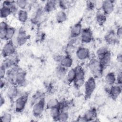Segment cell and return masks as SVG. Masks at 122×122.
<instances>
[{"label":"cell","instance_id":"obj_39","mask_svg":"<svg viewBox=\"0 0 122 122\" xmlns=\"http://www.w3.org/2000/svg\"><path fill=\"white\" fill-rule=\"evenodd\" d=\"M45 38V34L41 31L37 33L36 37V40L38 42L42 41Z\"/></svg>","mask_w":122,"mask_h":122},{"label":"cell","instance_id":"obj_8","mask_svg":"<svg viewBox=\"0 0 122 122\" xmlns=\"http://www.w3.org/2000/svg\"><path fill=\"white\" fill-rule=\"evenodd\" d=\"M109 87L106 90V92L111 99L113 100H116L121 94L122 91V85L114 84Z\"/></svg>","mask_w":122,"mask_h":122},{"label":"cell","instance_id":"obj_43","mask_svg":"<svg viewBox=\"0 0 122 122\" xmlns=\"http://www.w3.org/2000/svg\"><path fill=\"white\" fill-rule=\"evenodd\" d=\"M115 34L118 39H121L122 36V29L121 26H119L117 28L116 31H115Z\"/></svg>","mask_w":122,"mask_h":122},{"label":"cell","instance_id":"obj_11","mask_svg":"<svg viewBox=\"0 0 122 122\" xmlns=\"http://www.w3.org/2000/svg\"><path fill=\"white\" fill-rule=\"evenodd\" d=\"M29 38L30 36L27 34L26 30L23 28H20L16 36V43L19 46H22L27 41Z\"/></svg>","mask_w":122,"mask_h":122},{"label":"cell","instance_id":"obj_45","mask_svg":"<svg viewBox=\"0 0 122 122\" xmlns=\"http://www.w3.org/2000/svg\"><path fill=\"white\" fill-rule=\"evenodd\" d=\"M8 83L6 82V81L5 80V79H0V89H2L3 88H4L7 85Z\"/></svg>","mask_w":122,"mask_h":122},{"label":"cell","instance_id":"obj_2","mask_svg":"<svg viewBox=\"0 0 122 122\" xmlns=\"http://www.w3.org/2000/svg\"><path fill=\"white\" fill-rule=\"evenodd\" d=\"M76 72V78L73 84L77 89L81 88L85 83V72L84 69L81 65H77L75 68Z\"/></svg>","mask_w":122,"mask_h":122},{"label":"cell","instance_id":"obj_14","mask_svg":"<svg viewBox=\"0 0 122 122\" xmlns=\"http://www.w3.org/2000/svg\"><path fill=\"white\" fill-rule=\"evenodd\" d=\"M114 9V1L113 0H103L101 10L106 15L111 14Z\"/></svg>","mask_w":122,"mask_h":122},{"label":"cell","instance_id":"obj_18","mask_svg":"<svg viewBox=\"0 0 122 122\" xmlns=\"http://www.w3.org/2000/svg\"><path fill=\"white\" fill-rule=\"evenodd\" d=\"M72 64L73 59L70 55L69 54L64 55L59 63L60 65L68 69L71 67Z\"/></svg>","mask_w":122,"mask_h":122},{"label":"cell","instance_id":"obj_38","mask_svg":"<svg viewBox=\"0 0 122 122\" xmlns=\"http://www.w3.org/2000/svg\"><path fill=\"white\" fill-rule=\"evenodd\" d=\"M108 50H109L105 46L101 47L99 48L96 51L97 58L99 59V58H100L102 55H103Z\"/></svg>","mask_w":122,"mask_h":122},{"label":"cell","instance_id":"obj_31","mask_svg":"<svg viewBox=\"0 0 122 122\" xmlns=\"http://www.w3.org/2000/svg\"><path fill=\"white\" fill-rule=\"evenodd\" d=\"M9 27L8 23L5 21H2L0 22V39L1 40H4V37L5 35L6 31L8 29V28Z\"/></svg>","mask_w":122,"mask_h":122},{"label":"cell","instance_id":"obj_9","mask_svg":"<svg viewBox=\"0 0 122 122\" xmlns=\"http://www.w3.org/2000/svg\"><path fill=\"white\" fill-rule=\"evenodd\" d=\"M81 41L83 43H89L93 39V33L92 30L90 28H85L82 29L80 35Z\"/></svg>","mask_w":122,"mask_h":122},{"label":"cell","instance_id":"obj_35","mask_svg":"<svg viewBox=\"0 0 122 122\" xmlns=\"http://www.w3.org/2000/svg\"><path fill=\"white\" fill-rule=\"evenodd\" d=\"M44 97H45V96L42 92H37L32 97L31 102H32V105Z\"/></svg>","mask_w":122,"mask_h":122},{"label":"cell","instance_id":"obj_15","mask_svg":"<svg viewBox=\"0 0 122 122\" xmlns=\"http://www.w3.org/2000/svg\"><path fill=\"white\" fill-rule=\"evenodd\" d=\"M76 55L79 60L84 61L90 57V51L88 48L81 46L77 49L76 51Z\"/></svg>","mask_w":122,"mask_h":122},{"label":"cell","instance_id":"obj_28","mask_svg":"<svg viewBox=\"0 0 122 122\" xmlns=\"http://www.w3.org/2000/svg\"><path fill=\"white\" fill-rule=\"evenodd\" d=\"M60 101L55 98H51L49 99L47 102H46V109L50 110L55 107L59 106Z\"/></svg>","mask_w":122,"mask_h":122},{"label":"cell","instance_id":"obj_25","mask_svg":"<svg viewBox=\"0 0 122 122\" xmlns=\"http://www.w3.org/2000/svg\"><path fill=\"white\" fill-rule=\"evenodd\" d=\"M68 71V69L59 65L55 68V74L57 77L61 79L66 76Z\"/></svg>","mask_w":122,"mask_h":122},{"label":"cell","instance_id":"obj_22","mask_svg":"<svg viewBox=\"0 0 122 122\" xmlns=\"http://www.w3.org/2000/svg\"><path fill=\"white\" fill-rule=\"evenodd\" d=\"M96 20L98 24L102 26L107 20V16L102 11V10H98L96 14Z\"/></svg>","mask_w":122,"mask_h":122},{"label":"cell","instance_id":"obj_7","mask_svg":"<svg viewBox=\"0 0 122 122\" xmlns=\"http://www.w3.org/2000/svg\"><path fill=\"white\" fill-rule=\"evenodd\" d=\"M20 70L18 66H14L7 71L6 75L4 79L10 85H15V77L17 73Z\"/></svg>","mask_w":122,"mask_h":122},{"label":"cell","instance_id":"obj_17","mask_svg":"<svg viewBox=\"0 0 122 122\" xmlns=\"http://www.w3.org/2000/svg\"><path fill=\"white\" fill-rule=\"evenodd\" d=\"M97 59L99 61L103 69H105L106 67L109 66L111 63L112 60V54L110 51L108 50L100 58Z\"/></svg>","mask_w":122,"mask_h":122},{"label":"cell","instance_id":"obj_46","mask_svg":"<svg viewBox=\"0 0 122 122\" xmlns=\"http://www.w3.org/2000/svg\"><path fill=\"white\" fill-rule=\"evenodd\" d=\"M5 103V99L4 96L1 94L0 97V106L2 107L3 105H4Z\"/></svg>","mask_w":122,"mask_h":122},{"label":"cell","instance_id":"obj_6","mask_svg":"<svg viewBox=\"0 0 122 122\" xmlns=\"http://www.w3.org/2000/svg\"><path fill=\"white\" fill-rule=\"evenodd\" d=\"M16 48L12 40L7 41L4 44L1 51V54L4 58L8 57L16 53Z\"/></svg>","mask_w":122,"mask_h":122},{"label":"cell","instance_id":"obj_16","mask_svg":"<svg viewBox=\"0 0 122 122\" xmlns=\"http://www.w3.org/2000/svg\"><path fill=\"white\" fill-rule=\"evenodd\" d=\"M82 24L81 21H79L74 24L71 28L70 37L71 39H75L80 36L82 31Z\"/></svg>","mask_w":122,"mask_h":122},{"label":"cell","instance_id":"obj_29","mask_svg":"<svg viewBox=\"0 0 122 122\" xmlns=\"http://www.w3.org/2000/svg\"><path fill=\"white\" fill-rule=\"evenodd\" d=\"M67 19L66 13L63 10L59 11L56 15V20L58 23H62L65 22Z\"/></svg>","mask_w":122,"mask_h":122},{"label":"cell","instance_id":"obj_13","mask_svg":"<svg viewBox=\"0 0 122 122\" xmlns=\"http://www.w3.org/2000/svg\"><path fill=\"white\" fill-rule=\"evenodd\" d=\"M84 122H91L94 121L97 117V112L96 108L92 107L85 112L81 117Z\"/></svg>","mask_w":122,"mask_h":122},{"label":"cell","instance_id":"obj_32","mask_svg":"<svg viewBox=\"0 0 122 122\" xmlns=\"http://www.w3.org/2000/svg\"><path fill=\"white\" fill-rule=\"evenodd\" d=\"M106 101L105 98L102 95H97L94 98V103L97 106H102L105 103Z\"/></svg>","mask_w":122,"mask_h":122},{"label":"cell","instance_id":"obj_33","mask_svg":"<svg viewBox=\"0 0 122 122\" xmlns=\"http://www.w3.org/2000/svg\"><path fill=\"white\" fill-rule=\"evenodd\" d=\"M72 3V1L69 0H60L58 1V5L63 10L69 8Z\"/></svg>","mask_w":122,"mask_h":122},{"label":"cell","instance_id":"obj_12","mask_svg":"<svg viewBox=\"0 0 122 122\" xmlns=\"http://www.w3.org/2000/svg\"><path fill=\"white\" fill-rule=\"evenodd\" d=\"M27 73L25 71L20 69L17 73L15 80V85L18 87L24 86L27 82Z\"/></svg>","mask_w":122,"mask_h":122},{"label":"cell","instance_id":"obj_27","mask_svg":"<svg viewBox=\"0 0 122 122\" xmlns=\"http://www.w3.org/2000/svg\"><path fill=\"white\" fill-rule=\"evenodd\" d=\"M15 32L16 29L14 27L9 26L6 31L4 41H8L12 40V39L13 38L15 34Z\"/></svg>","mask_w":122,"mask_h":122},{"label":"cell","instance_id":"obj_44","mask_svg":"<svg viewBox=\"0 0 122 122\" xmlns=\"http://www.w3.org/2000/svg\"><path fill=\"white\" fill-rule=\"evenodd\" d=\"M63 55H59V54H57V55H55L54 56V60L55 61L58 62L59 63L60 62L61 60L62 59V57H63Z\"/></svg>","mask_w":122,"mask_h":122},{"label":"cell","instance_id":"obj_4","mask_svg":"<svg viewBox=\"0 0 122 122\" xmlns=\"http://www.w3.org/2000/svg\"><path fill=\"white\" fill-rule=\"evenodd\" d=\"M29 99V94L27 92L20 94L15 100V110L17 112H21L24 111Z\"/></svg>","mask_w":122,"mask_h":122},{"label":"cell","instance_id":"obj_23","mask_svg":"<svg viewBox=\"0 0 122 122\" xmlns=\"http://www.w3.org/2000/svg\"><path fill=\"white\" fill-rule=\"evenodd\" d=\"M76 78V72L74 68L70 69L68 71L66 75V79L68 84L73 83Z\"/></svg>","mask_w":122,"mask_h":122},{"label":"cell","instance_id":"obj_21","mask_svg":"<svg viewBox=\"0 0 122 122\" xmlns=\"http://www.w3.org/2000/svg\"><path fill=\"white\" fill-rule=\"evenodd\" d=\"M104 80L108 86H112L116 83V75L114 72L110 71L106 74Z\"/></svg>","mask_w":122,"mask_h":122},{"label":"cell","instance_id":"obj_26","mask_svg":"<svg viewBox=\"0 0 122 122\" xmlns=\"http://www.w3.org/2000/svg\"><path fill=\"white\" fill-rule=\"evenodd\" d=\"M12 14L9 7L1 4L0 9V16L1 18L5 19Z\"/></svg>","mask_w":122,"mask_h":122},{"label":"cell","instance_id":"obj_41","mask_svg":"<svg viewBox=\"0 0 122 122\" xmlns=\"http://www.w3.org/2000/svg\"><path fill=\"white\" fill-rule=\"evenodd\" d=\"M116 82L117 84L120 85H122V74L121 71H119L116 75Z\"/></svg>","mask_w":122,"mask_h":122},{"label":"cell","instance_id":"obj_20","mask_svg":"<svg viewBox=\"0 0 122 122\" xmlns=\"http://www.w3.org/2000/svg\"><path fill=\"white\" fill-rule=\"evenodd\" d=\"M58 5V1L55 0H48L46 2L43 10L45 12L50 13L54 10Z\"/></svg>","mask_w":122,"mask_h":122},{"label":"cell","instance_id":"obj_10","mask_svg":"<svg viewBox=\"0 0 122 122\" xmlns=\"http://www.w3.org/2000/svg\"><path fill=\"white\" fill-rule=\"evenodd\" d=\"M20 94L18 88V86L16 85H10L8 86L6 91V96L11 101L16 99Z\"/></svg>","mask_w":122,"mask_h":122},{"label":"cell","instance_id":"obj_30","mask_svg":"<svg viewBox=\"0 0 122 122\" xmlns=\"http://www.w3.org/2000/svg\"><path fill=\"white\" fill-rule=\"evenodd\" d=\"M49 110H50V115L51 117V118L53 120L57 121L58 117L61 112V110L59 107V106H58L57 107H54L53 108L50 109Z\"/></svg>","mask_w":122,"mask_h":122},{"label":"cell","instance_id":"obj_36","mask_svg":"<svg viewBox=\"0 0 122 122\" xmlns=\"http://www.w3.org/2000/svg\"><path fill=\"white\" fill-rule=\"evenodd\" d=\"M16 4L19 10H26L28 3L26 0H18L16 1Z\"/></svg>","mask_w":122,"mask_h":122},{"label":"cell","instance_id":"obj_37","mask_svg":"<svg viewBox=\"0 0 122 122\" xmlns=\"http://www.w3.org/2000/svg\"><path fill=\"white\" fill-rule=\"evenodd\" d=\"M12 120V115L9 112H4L0 116V121L2 122H10Z\"/></svg>","mask_w":122,"mask_h":122},{"label":"cell","instance_id":"obj_1","mask_svg":"<svg viewBox=\"0 0 122 122\" xmlns=\"http://www.w3.org/2000/svg\"><path fill=\"white\" fill-rule=\"evenodd\" d=\"M88 67L94 78L96 79L102 77L104 69L97 58L91 59L88 62Z\"/></svg>","mask_w":122,"mask_h":122},{"label":"cell","instance_id":"obj_42","mask_svg":"<svg viewBox=\"0 0 122 122\" xmlns=\"http://www.w3.org/2000/svg\"><path fill=\"white\" fill-rule=\"evenodd\" d=\"M7 70L0 66V79H4L6 76V72H7Z\"/></svg>","mask_w":122,"mask_h":122},{"label":"cell","instance_id":"obj_19","mask_svg":"<svg viewBox=\"0 0 122 122\" xmlns=\"http://www.w3.org/2000/svg\"><path fill=\"white\" fill-rule=\"evenodd\" d=\"M104 39L106 43L108 44L113 45L117 42L118 39L116 35L115 32L113 30H111L105 36Z\"/></svg>","mask_w":122,"mask_h":122},{"label":"cell","instance_id":"obj_3","mask_svg":"<svg viewBox=\"0 0 122 122\" xmlns=\"http://www.w3.org/2000/svg\"><path fill=\"white\" fill-rule=\"evenodd\" d=\"M84 85V98L85 100H89L93 93L96 87V82L95 78L93 76L90 77L85 81Z\"/></svg>","mask_w":122,"mask_h":122},{"label":"cell","instance_id":"obj_24","mask_svg":"<svg viewBox=\"0 0 122 122\" xmlns=\"http://www.w3.org/2000/svg\"><path fill=\"white\" fill-rule=\"evenodd\" d=\"M17 18L19 21L25 23L28 19V13L26 10H19L17 13Z\"/></svg>","mask_w":122,"mask_h":122},{"label":"cell","instance_id":"obj_40","mask_svg":"<svg viewBox=\"0 0 122 122\" xmlns=\"http://www.w3.org/2000/svg\"><path fill=\"white\" fill-rule=\"evenodd\" d=\"M86 7L89 10H92L95 9V1H87Z\"/></svg>","mask_w":122,"mask_h":122},{"label":"cell","instance_id":"obj_34","mask_svg":"<svg viewBox=\"0 0 122 122\" xmlns=\"http://www.w3.org/2000/svg\"><path fill=\"white\" fill-rule=\"evenodd\" d=\"M69 116L67 111H61L57 121L59 122H66L69 119Z\"/></svg>","mask_w":122,"mask_h":122},{"label":"cell","instance_id":"obj_5","mask_svg":"<svg viewBox=\"0 0 122 122\" xmlns=\"http://www.w3.org/2000/svg\"><path fill=\"white\" fill-rule=\"evenodd\" d=\"M45 108L46 102L45 97H44L32 105V112L33 115L36 118L40 117Z\"/></svg>","mask_w":122,"mask_h":122},{"label":"cell","instance_id":"obj_47","mask_svg":"<svg viewBox=\"0 0 122 122\" xmlns=\"http://www.w3.org/2000/svg\"><path fill=\"white\" fill-rule=\"evenodd\" d=\"M116 61L118 63H121L122 62V55L121 53L117 55L116 57Z\"/></svg>","mask_w":122,"mask_h":122}]
</instances>
